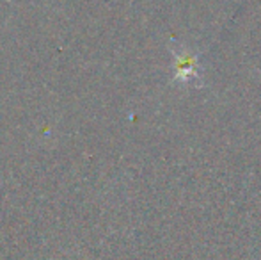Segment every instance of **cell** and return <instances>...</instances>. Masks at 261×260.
I'll return each mask as SVG.
<instances>
[{
    "mask_svg": "<svg viewBox=\"0 0 261 260\" xmlns=\"http://www.w3.org/2000/svg\"><path fill=\"white\" fill-rule=\"evenodd\" d=\"M172 56V80L181 86H203V69L199 64V52L183 45L171 46Z\"/></svg>",
    "mask_w": 261,
    "mask_h": 260,
    "instance_id": "6da1fadb",
    "label": "cell"
}]
</instances>
